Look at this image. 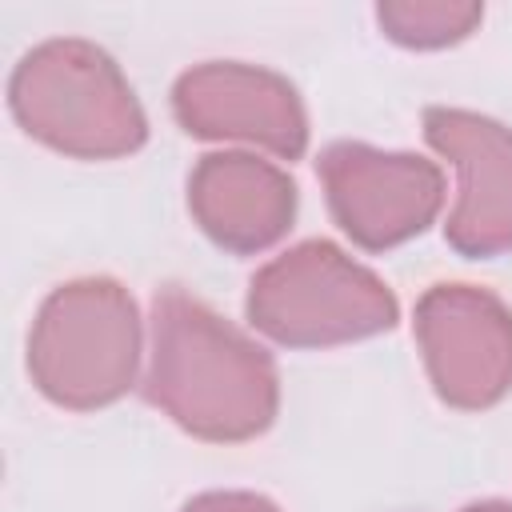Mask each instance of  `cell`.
Masks as SVG:
<instances>
[{
    "label": "cell",
    "mask_w": 512,
    "mask_h": 512,
    "mask_svg": "<svg viewBox=\"0 0 512 512\" xmlns=\"http://www.w3.org/2000/svg\"><path fill=\"white\" fill-rule=\"evenodd\" d=\"M144 392L208 440L252 436L276 408L268 356L180 288L156 296V344Z\"/></svg>",
    "instance_id": "cell-1"
},
{
    "label": "cell",
    "mask_w": 512,
    "mask_h": 512,
    "mask_svg": "<svg viewBox=\"0 0 512 512\" xmlns=\"http://www.w3.org/2000/svg\"><path fill=\"white\" fill-rule=\"evenodd\" d=\"M16 116L40 140L76 156H116L144 140V116L108 64L88 44H48L12 80Z\"/></svg>",
    "instance_id": "cell-2"
},
{
    "label": "cell",
    "mask_w": 512,
    "mask_h": 512,
    "mask_svg": "<svg viewBox=\"0 0 512 512\" xmlns=\"http://www.w3.org/2000/svg\"><path fill=\"white\" fill-rule=\"evenodd\" d=\"M136 368V312L108 280L60 288L32 336V372L60 404H104L124 392Z\"/></svg>",
    "instance_id": "cell-3"
},
{
    "label": "cell",
    "mask_w": 512,
    "mask_h": 512,
    "mask_svg": "<svg viewBox=\"0 0 512 512\" xmlns=\"http://www.w3.org/2000/svg\"><path fill=\"white\" fill-rule=\"evenodd\" d=\"M248 316L284 344H332L388 328L396 300L332 244H304L252 280Z\"/></svg>",
    "instance_id": "cell-4"
},
{
    "label": "cell",
    "mask_w": 512,
    "mask_h": 512,
    "mask_svg": "<svg viewBox=\"0 0 512 512\" xmlns=\"http://www.w3.org/2000/svg\"><path fill=\"white\" fill-rule=\"evenodd\" d=\"M416 332L444 400L492 404L512 380V316L468 284H440L420 300Z\"/></svg>",
    "instance_id": "cell-5"
},
{
    "label": "cell",
    "mask_w": 512,
    "mask_h": 512,
    "mask_svg": "<svg viewBox=\"0 0 512 512\" xmlns=\"http://www.w3.org/2000/svg\"><path fill=\"white\" fill-rule=\"evenodd\" d=\"M320 172L340 228L368 248L420 232L440 204V172L416 156H380L360 144H336L324 152Z\"/></svg>",
    "instance_id": "cell-6"
},
{
    "label": "cell",
    "mask_w": 512,
    "mask_h": 512,
    "mask_svg": "<svg viewBox=\"0 0 512 512\" xmlns=\"http://www.w3.org/2000/svg\"><path fill=\"white\" fill-rule=\"evenodd\" d=\"M428 144L456 160L460 204L448 240L468 256H488L512 244V132L492 120L432 108L424 116Z\"/></svg>",
    "instance_id": "cell-7"
},
{
    "label": "cell",
    "mask_w": 512,
    "mask_h": 512,
    "mask_svg": "<svg viewBox=\"0 0 512 512\" xmlns=\"http://www.w3.org/2000/svg\"><path fill=\"white\" fill-rule=\"evenodd\" d=\"M176 116L200 136H244L260 140L280 156H300L304 112L296 92L248 68H200L176 88Z\"/></svg>",
    "instance_id": "cell-8"
},
{
    "label": "cell",
    "mask_w": 512,
    "mask_h": 512,
    "mask_svg": "<svg viewBox=\"0 0 512 512\" xmlns=\"http://www.w3.org/2000/svg\"><path fill=\"white\" fill-rule=\"evenodd\" d=\"M192 208L220 244L252 252L284 232L296 208V188L272 164L252 156H208L192 176Z\"/></svg>",
    "instance_id": "cell-9"
},
{
    "label": "cell",
    "mask_w": 512,
    "mask_h": 512,
    "mask_svg": "<svg viewBox=\"0 0 512 512\" xmlns=\"http://www.w3.org/2000/svg\"><path fill=\"white\" fill-rule=\"evenodd\" d=\"M184 512H276V508L256 496H200Z\"/></svg>",
    "instance_id": "cell-10"
},
{
    "label": "cell",
    "mask_w": 512,
    "mask_h": 512,
    "mask_svg": "<svg viewBox=\"0 0 512 512\" xmlns=\"http://www.w3.org/2000/svg\"><path fill=\"white\" fill-rule=\"evenodd\" d=\"M464 512H508L504 504H472V508H464Z\"/></svg>",
    "instance_id": "cell-11"
}]
</instances>
